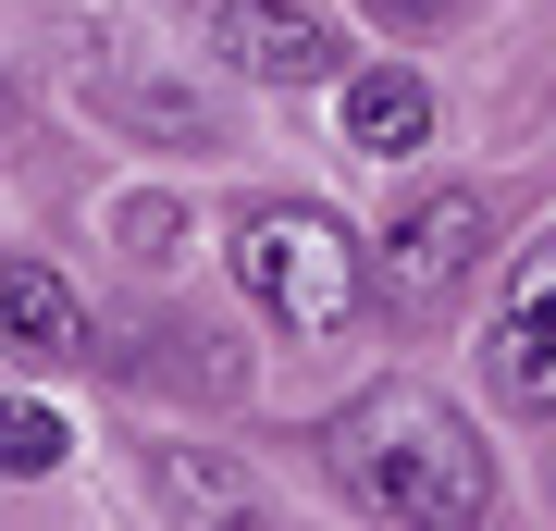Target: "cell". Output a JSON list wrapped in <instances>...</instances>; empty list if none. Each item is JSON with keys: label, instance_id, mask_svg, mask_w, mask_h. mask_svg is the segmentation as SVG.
Segmentation results:
<instances>
[{"label": "cell", "instance_id": "cell-10", "mask_svg": "<svg viewBox=\"0 0 556 531\" xmlns=\"http://www.w3.org/2000/svg\"><path fill=\"white\" fill-rule=\"evenodd\" d=\"M371 13H383V25H445L457 0H371Z\"/></svg>", "mask_w": 556, "mask_h": 531}, {"label": "cell", "instance_id": "cell-5", "mask_svg": "<svg viewBox=\"0 0 556 531\" xmlns=\"http://www.w3.org/2000/svg\"><path fill=\"white\" fill-rule=\"evenodd\" d=\"M495 395L519 420H556V248L507 285V309H495Z\"/></svg>", "mask_w": 556, "mask_h": 531}, {"label": "cell", "instance_id": "cell-9", "mask_svg": "<svg viewBox=\"0 0 556 531\" xmlns=\"http://www.w3.org/2000/svg\"><path fill=\"white\" fill-rule=\"evenodd\" d=\"M161 507H199V519H260V494H248V482H223V470H199V457H161Z\"/></svg>", "mask_w": 556, "mask_h": 531}, {"label": "cell", "instance_id": "cell-8", "mask_svg": "<svg viewBox=\"0 0 556 531\" xmlns=\"http://www.w3.org/2000/svg\"><path fill=\"white\" fill-rule=\"evenodd\" d=\"M62 408H38V395H13V408H0V470L13 482H38V470H62Z\"/></svg>", "mask_w": 556, "mask_h": 531}, {"label": "cell", "instance_id": "cell-2", "mask_svg": "<svg viewBox=\"0 0 556 531\" xmlns=\"http://www.w3.org/2000/svg\"><path fill=\"white\" fill-rule=\"evenodd\" d=\"M236 285L260 296V309L285 321V334H334V321H358V296H371V273H358V236L334 211H248L236 223Z\"/></svg>", "mask_w": 556, "mask_h": 531}, {"label": "cell", "instance_id": "cell-6", "mask_svg": "<svg viewBox=\"0 0 556 531\" xmlns=\"http://www.w3.org/2000/svg\"><path fill=\"white\" fill-rule=\"evenodd\" d=\"M0 346H13V358H38V371L87 358V309H75V285L38 273V260H0Z\"/></svg>", "mask_w": 556, "mask_h": 531}, {"label": "cell", "instance_id": "cell-7", "mask_svg": "<svg viewBox=\"0 0 556 531\" xmlns=\"http://www.w3.org/2000/svg\"><path fill=\"white\" fill-rule=\"evenodd\" d=\"M346 137H358V149H420V137H433V87H420L408 62L346 75Z\"/></svg>", "mask_w": 556, "mask_h": 531}, {"label": "cell", "instance_id": "cell-1", "mask_svg": "<svg viewBox=\"0 0 556 531\" xmlns=\"http://www.w3.org/2000/svg\"><path fill=\"white\" fill-rule=\"evenodd\" d=\"M334 470L371 519H433V531H470L495 519V457H482V433L445 408V395H358V408L334 420Z\"/></svg>", "mask_w": 556, "mask_h": 531}, {"label": "cell", "instance_id": "cell-4", "mask_svg": "<svg viewBox=\"0 0 556 531\" xmlns=\"http://www.w3.org/2000/svg\"><path fill=\"white\" fill-rule=\"evenodd\" d=\"M211 50L236 62L248 87H321V75H346L334 25H321V13H298V0H223Z\"/></svg>", "mask_w": 556, "mask_h": 531}, {"label": "cell", "instance_id": "cell-3", "mask_svg": "<svg viewBox=\"0 0 556 531\" xmlns=\"http://www.w3.org/2000/svg\"><path fill=\"white\" fill-rule=\"evenodd\" d=\"M470 273H482V198L470 186H433L396 236H383V309H396V321H433Z\"/></svg>", "mask_w": 556, "mask_h": 531}]
</instances>
